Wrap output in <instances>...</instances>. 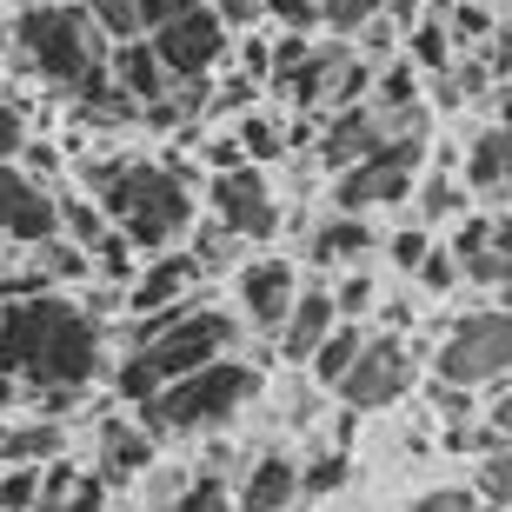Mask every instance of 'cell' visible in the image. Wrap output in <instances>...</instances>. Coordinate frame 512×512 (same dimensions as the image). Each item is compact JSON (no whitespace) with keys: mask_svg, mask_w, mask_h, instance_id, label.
<instances>
[{"mask_svg":"<svg viewBox=\"0 0 512 512\" xmlns=\"http://www.w3.org/2000/svg\"><path fill=\"white\" fill-rule=\"evenodd\" d=\"M0 373L20 393H87L107 373V326L74 293H27L0 300Z\"/></svg>","mask_w":512,"mask_h":512,"instance_id":"1","label":"cell"},{"mask_svg":"<svg viewBox=\"0 0 512 512\" xmlns=\"http://www.w3.org/2000/svg\"><path fill=\"white\" fill-rule=\"evenodd\" d=\"M80 180H87V193L100 200L107 227L127 233L140 253L187 247V233L200 227V187H193L173 160H140V153L87 160Z\"/></svg>","mask_w":512,"mask_h":512,"instance_id":"2","label":"cell"},{"mask_svg":"<svg viewBox=\"0 0 512 512\" xmlns=\"http://www.w3.org/2000/svg\"><path fill=\"white\" fill-rule=\"evenodd\" d=\"M233 346H240V326L220 306H200V300L173 306V313L127 320V353L114 366V393H120V406H140L160 386L187 380V373H200L213 360H227Z\"/></svg>","mask_w":512,"mask_h":512,"instance_id":"3","label":"cell"},{"mask_svg":"<svg viewBox=\"0 0 512 512\" xmlns=\"http://www.w3.org/2000/svg\"><path fill=\"white\" fill-rule=\"evenodd\" d=\"M7 47L40 87L80 100L94 80H107V40L87 20V0H60V7H20L7 20Z\"/></svg>","mask_w":512,"mask_h":512,"instance_id":"4","label":"cell"},{"mask_svg":"<svg viewBox=\"0 0 512 512\" xmlns=\"http://www.w3.org/2000/svg\"><path fill=\"white\" fill-rule=\"evenodd\" d=\"M253 393H260V366H247V360L227 353V360L200 366V373H187V380L160 386V393L140 399L133 413H140V426H147L160 446H173V439H200V433L233 426Z\"/></svg>","mask_w":512,"mask_h":512,"instance_id":"5","label":"cell"},{"mask_svg":"<svg viewBox=\"0 0 512 512\" xmlns=\"http://www.w3.org/2000/svg\"><path fill=\"white\" fill-rule=\"evenodd\" d=\"M433 380L466 386V393H493L499 380H512V313L506 306H473V313L439 320Z\"/></svg>","mask_w":512,"mask_h":512,"instance_id":"6","label":"cell"},{"mask_svg":"<svg viewBox=\"0 0 512 512\" xmlns=\"http://www.w3.org/2000/svg\"><path fill=\"white\" fill-rule=\"evenodd\" d=\"M419 167H426V140H419V133H386L366 160H353L346 173H333V207H340V213L406 207Z\"/></svg>","mask_w":512,"mask_h":512,"instance_id":"7","label":"cell"},{"mask_svg":"<svg viewBox=\"0 0 512 512\" xmlns=\"http://www.w3.org/2000/svg\"><path fill=\"white\" fill-rule=\"evenodd\" d=\"M147 47L160 54L173 87H200V80H213L233 60V34L220 27V14H213L207 0H193L187 14H173L167 27H153Z\"/></svg>","mask_w":512,"mask_h":512,"instance_id":"8","label":"cell"},{"mask_svg":"<svg viewBox=\"0 0 512 512\" xmlns=\"http://www.w3.org/2000/svg\"><path fill=\"white\" fill-rule=\"evenodd\" d=\"M200 213H207V220H220L240 247H266V240L280 233V220H286V207H280V193H273V180H266V167L207 173Z\"/></svg>","mask_w":512,"mask_h":512,"instance_id":"9","label":"cell"},{"mask_svg":"<svg viewBox=\"0 0 512 512\" xmlns=\"http://www.w3.org/2000/svg\"><path fill=\"white\" fill-rule=\"evenodd\" d=\"M413 380H419L413 346L399 340V333H366L360 360L346 366V380L333 386V393H340V406H353V413H386V406H399V399L413 393Z\"/></svg>","mask_w":512,"mask_h":512,"instance_id":"10","label":"cell"},{"mask_svg":"<svg viewBox=\"0 0 512 512\" xmlns=\"http://www.w3.org/2000/svg\"><path fill=\"white\" fill-rule=\"evenodd\" d=\"M200 260H193L187 247H167V253H147L140 260V273H133V286L120 293V320H147V313H173V306H187L193 293H200Z\"/></svg>","mask_w":512,"mask_h":512,"instance_id":"11","label":"cell"},{"mask_svg":"<svg viewBox=\"0 0 512 512\" xmlns=\"http://www.w3.org/2000/svg\"><path fill=\"white\" fill-rule=\"evenodd\" d=\"M54 233H60L54 187H40L14 160H0V247H47Z\"/></svg>","mask_w":512,"mask_h":512,"instance_id":"12","label":"cell"},{"mask_svg":"<svg viewBox=\"0 0 512 512\" xmlns=\"http://www.w3.org/2000/svg\"><path fill=\"white\" fill-rule=\"evenodd\" d=\"M300 260H286V253H253L247 266H240V313H247L253 333H280L286 306H293V293H300Z\"/></svg>","mask_w":512,"mask_h":512,"instance_id":"13","label":"cell"},{"mask_svg":"<svg viewBox=\"0 0 512 512\" xmlns=\"http://www.w3.org/2000/svg\"><path fill=\"white\" fill-rule=\"evenodd\" d=\"M153 459H160V439L140 426V413H107L94 433V479L100 486H140V473H147Z\"/></svg>","mask_w":512,"mask_h":512,"instance_id":"14","label":"cell"},{"mask_svg":"<svg viewBox=\"0 0 512 512\" xmlns=\"http://www.w3.org/2000/svg\"><path fill=\"white\" fill-rule=\"evenodd\" d=\"M459 180H466V193H473L479 207L512 213V127L486 120V127L459 147Z\"/></svg>","mask_w":512,"mask_h":512,"instance_id":"15","label":"cell"},{"mask_svg":"<svg viewBox=\"0 0 512 512\" xmlns=\"http://www.w3.org/2000/svg\"><path fill=\"white\" fill-rule=\"evenodd\" d=\"M380 253V227L366 220V213H326V220H313V233H306V266H320V273H346V266H366Z\"/></svg>","mask_w":512,"mask_h":512,"instance_id":"16","label":"cell"},{"mask_svg":"<svg viewBox=\"0 0 512 512\" xmlns=\"http://www.w3.org/2000/svg\"><path fill=\"white\" fill-rule=\"evenodd\" d=\"M386 140V120L373 114V100H360V107H340V114H326L320 140H313V160H320V173L333 180V173H346L353 160H366V153Z\"/></svg>","mask_w":512,"mask_h":512,"instance_id":"17","label":"cell"},{"mask_svg":"<svg viewBox=\"0 0 512 512\" xmlns=\"http://www.w3.org/2000/svg\"><path fill=\"white\" fill-rule=\"evenodd\" d=\"M300 506V459L293 453H260L233 486V512H293Z\"/></svg>","mask_w":512,"mask_h":512,"instance_id":"18","label":"cell"},{"mask_svg":"<svg viewBox=\"0 0 512 512\" xmlns=\"http://www.w3.org/2000/svg\"><path fill=\"white\" fill-rule=\"evenodd\" d=\"M333 326H340V313H333V286L313 280V286H300V293H293V306H286V320H280V333H273V340H280V353L293 366H306V353H313Z\"/></svg>","mask_w":512,"mask_h":512,"instance_id":"19","label":"cell"},{"mask_svg":"<svg viewBox=\"0 0 512 512\" xmlns=\"http://www.w3.org/2000/svg\"><path fill=\"white\" fill-rule=\"evenodd\" d=\"M107 74H114V87H120V94H133V100H140V114H147L153 100H167V94H173L167 67H160V54H153L147 40L107 47Z\"/></svg>","mask_w":512,"mask_h":512,"instance_id":"20","label":"cell"},{"mask_svg":"<svg viewBox=\"0 0 512 512\" xmlns=\"http://www.w3.org/2000/svg\"><path fill=\"white\" fill-rule=\"evenodd\" d=\"M479 200L466 193V180H459V167L453 173H419L413 180V213H419V227H459L466 213H473Z\"/></svg>","mask_w":512,"mask_h":512,"instance_id":"21","label":"cell"},{"mask_svg":"<svg viewBox=\"0 0 512 512\" xmlns=\"http://www.w3.org/2000/svg\"><path fill=\"white\" fill-rule=\"evenodd\" d=\"M360 346H366V326L360 320H340L320 346H313V353H306V380L320 386V393H333V386L346 380V366L360 360Z\"/></svg>","mask_w":512,"mask_h":512,"instance_id":"22","label":"cell"},{"mask_svg":"<svg viewBox=\"0 0 512 512\" xmlns=\"http://www.w3.org/2000/svg\"><path fill=\"white\" fill-rule=\"evenodd\" d=\"M54 213H60V240H74V247H94L107 233V213L87 187H54Z\"/></svg>","mask_w":512,"mask_h":512,"instance_id":"23","label":"cell"},{"mask_svg":"<svg viewBox=\"0 0 512 512\" xmlns=\"http://www.w3.org/2000/svg\"><path fill=\"white\" fill-rule=\"evenodd\" d=\"M399 40H406V60H413L419 74H453V27H446L439 14L413 20Z\"/></svg>","mask_w":512,"mask_h":512,"instance_id":"24","label":"cell"},{"mask_svg":"<svg viewBox=\"0 0 512 512\" xmlns=\"http://www.w3.org/2000/svg\"><path fill=\"white\" fill-rule=\"evenodd\" d=\"M326 286H333V313H340V320H360L366 326V313H380V273H373V260L333 273Z\"/></svg>","mask_w":512,"mask_h":512,"instance_id":"25","label":"cell"},{"mask_svg":"<svg viewBox=\"0 0 512 512\" xmlns=\"http://www.w3.org/2000/svg\"><path fill=\"white\" fill-rule=\"evenodd\" d=\"M233 133H240V153H247V167H273V160H286V120L280 114H240L233 120Z\"/></svg>","mask_w":512,"mask_h":512,"instance_id":"26","label":"cell"},{"mask_svg":"<svg viewBox=\"0 0 512 512\" xmlns=\"http://www.w3.org/2000/svg\"><path fill=\"white\" fill-rule=\"evenodd\" d=\"M473 499H479V506H493V512H512V446H506V439L473 459Z\"/></svg>","mask_w":512,"mask_h":512,"instance_id":"27","label":"cell"},{"mask_svg":"<svg viewBox=\"0 0 512 512\" xmlns=\"http://www.w3.org/2000/svg\"><path fill=\"white\" fill-rule=\"evenodd\" d=\"M433 240L439 233L433 227H393V233H380V253H386V266H393V273H419V260H426V253H433Z\"/></svg>","mask_w":512,"mask_h":512,"instance_id":"28","label":"cell"},{"mask_svg":"<svg viewBox=\"0 0 512 512\" xmlns=\"http://www.w3.org/2000/svg\"><path fill=\"white\" fill-rule=\"evenodd\" d=\"M87 20L100 27V40H107V47H127V40H147V27H140V14H133V0H87Z\"/></svg>","mask_w":512,"mask_h":512,"instance_id":"29","label":"cell"},{"mask_svg":"<svg viewBox=\"0 0 512 512\" xmlns=\"http://www.w3.org/2000/svg\"><path fill=\"white\" fill-rule=\"evenodd\" d=\"M167 512H233V486H227V473H193Z\"/></svg>","mask_w":512,"mask_h":512,"instance_id":"30","label":"cell"},{"mask_svg":"<svg viewBox=\"0 0 512 512\" xmlns=\"http://www.w3.org/2000/svg\"><path fill=\"white\" fill-rule=\"evenodd\" d=\"M373 14H386V0H320V34L353 40Z\"/></svg>","mask_w":512,"mask_h":512,"instance_id":"31","label":"cell"},{"mask_svg":"<svg viewBox=\"0 0 512 512\" xmlns=\"http://www.w3.org/2000/svg\"><path fill=\"white\" fill-rule=\"evenodd\" d=\"M14 167H20V173H34L40 187H60V173H67V147H54L47 133H27V147H20Z\"/></svg>","mask_w":512,"mask_h":512,"instance_id":"32","label":"cell"},{"mask_svg":"<svg viewBox=\"0 0 512 512\" xmlns=\"http://www.w3.org/2000/svg\"><path fill=\"white\" fill-rule=\"evenodd\" d=\"M34 512H107V486L94 473H80L74 486H60V493H40Z\"/></svg>","mask_w":512,"mask_h":512,"instance_id":"33","label":"cell"},{"mask_svg":"<svg viewBox=\"0 0 512 512\" xmlns=\"http://www.w3.org/2000/svg\"><path fill=\"white\" fill-rule=\"evenodd\" d=\"M40 493V466H0V512H34Z\"/></svg>","mask_w":512,"mask_h":512,"instance_id":"34","label":"cell"},{"mask_svg":"<svg viewBox=\"0 0 512 512\" xmlns=\"http://www.w3.org/2000/svg\"><path fill=\"white\" fill-rule=\"evenodd\" d=\"M253 107H260V80L253 74H240V67H227V74H220V87H213V114H253Z\"/></svg>","mask_w":512,"mask_h":512,"instance_id":"35","label":"cell"},{"mask_svg":"<svg viewBox=\"0 0 512 512\" xmlns=\"http://www.w3.org/2000/svg\"><path fill=\"white\" fill-rule=\"evenodd\" d=\"M227 67H240V74H253L266 87V80H273V34H260V27H247V34L233 40V60Z\"/></svg>","mask_w":512,"mask_h":512,"instance_id":"36","label":"cell"},{"mask_svg":"<svg viewBox=\"0 0 512 512\" xmlns=\"http://www.w3.org/2000/svg\"><path fill=\"white\" fill-rule=\"evenodd\" d=\"M413 280L426 286V293H453V286H466V280H459V253L446 247V240H433V253L419 260V273H413Z\"/></svg>","mask_w":512,"mask_h":512,"instance_id":"37","label":"cell"},{"mask_svg":"<svg viewBox=\"0 0 512 512\" xmlns=\"http://www.w3.org/2000/svg\"><path fill=\"white\" fill-rule=\"evenodd\" d=\"M280 34H320V0H260Z\"/></svg>","mask_w":512,"mask_h":512,"instance_id":"38","label":"cell"},{"mask_svg":"<svg viewBox=\"0 0 512 512\" xmlns=\"http://www.w3.org/2000/svg\"><path fill=\"white\" fill-rule=\"evenodd\" d=\"M346 486V459L340 453H320L300 466V499H320V493H340Z\"/></svg>","mask_w":512,"mask_h":512,"instance_id":"39","label":"cell"},{"mask_svg":"<svg viewBox=\"0 0 512 512\" xmlns=\"http://www.w3.org/2000/svg\"><path fill=\"white\" fill-rule=\"evenodd\" d=\"M200 167H207V173H233V167H247V153H240V133H220V127H213L207 133V140H200Z\"/></svg>","mask_w":512,"mask_h":512,"instance_id":"40","label":"cell"},{"mask_svg":"<svg viewBox=\"0 0 512 512\" xmlns=\"http://www.w3.org/2000/svg\"><path fill=\"white\" fill-rule=\"evenodd\" d=\"M27 133H34V120H27V107L0 94V160H20V147H27Z\"/></svg>","mask_w":512,"mask_h":512,"instance_id":"41","label":"cell"},{"mask_svg":"<svg viewBox=\"0 0 512 512\" xmlns=\"http://www.w3.org/2000/svg\"><path fill=\"white\" fill-rule=\"evenodd\" d=\"M406 512H479V499H473V486H426Z\"/></svg>","mask_w":512,"mask_h":512,"instance_id":"42","label":"cell"},{"mask_svg":"<svg viewBox=\"0 0 512 512\" xmlns=\"http://www.w3.org/2000/svg\"><path fill=\"white\" fill-rule=\"evenodd\" d=\"M213 14H220V27L227 34H247V27H266V7L260 0H207Z\"/></svg>","mask_w":512,"mask_h":512,"instance_id":"43","label":"cell"},{"mask_svg":"<svg viewBox=\"0 0 512 512\" xmlns=\"http://www.w3.org/2000/svg\"><path fill=\"white\" fill-rule=\"evenodd\" d=\"M187 7H193V0H133V14H140L147 34H153V27H167L173 14H187Z\"/></svg>","mask_w":512,"mask_h":512,"instance_id":"44","label":"cell"},{"mask_svg":"<svg viewBox=\"0 0 512 512\" xmlns=\"http://www.w3.org/2000/svg\"><path fill=\"white\" fill-rule=\"evenodd\" d=\"M486 399H493V413H486V419H493V433H499V439L512 446V380H499V386H493Z\"/></svg>","mask_w":512,"mask_h":512,"instance_id":"45","label":"cell"},{"mask_svg":"<svg viewBox=\"0 0 512 512\" xmlns=\"http://www.w3.org/2000/svg\"><path fill=\"white\" fill-rule=\"evenodd\" d=\"M14 406H20V380H14V373H0V413H14Z\"/></svg>","mask_w":512,"mask_h":512,"instance_id":"46","label":"cell"},{"mask_svg":"<svg viewBox=\"0 0 512 512\" xmlns=\"http://www.w3.org/2000/svg\"><path fill=\"white\" fill-rule=\"evenodd\" d=\"M7 14H20V7H60V0H0Z\"/></svg>","mask_w":512,"mask_h":512,"instance_id":"47","label":"cell"},{"mask_svg":"<svg viewBox=\"0 0 512 512\" xmlns=\"http://www.w3.org/2000/svg\"><path fill=\"white\" fill-rule=\"evenodd\" d=\"M479 512H493V506H479Z\"/></svg>","mask_w":512,"mask_h":512,"instance_id":"48","label":"cell"}]
</instances>
